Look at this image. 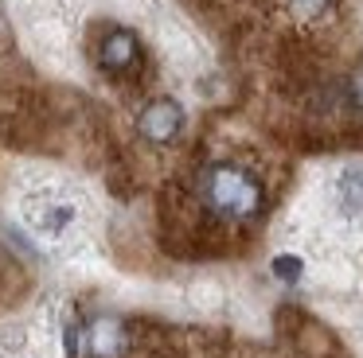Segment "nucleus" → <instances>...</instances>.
Instances as JSON below:
<instances>
[{"mask_svg":"<svg viewBox=\"0 0 363 358\" xmlns=\"http://www.w3.org/2000/svg\"><path fill=\"white\" fill-rule=\"evenodd\" d=\"M196 199L211 218L242 226V222H254V218L262 214V207H266V187H262V179L254 175L246 163L215 160L199 171Z\"/></svg>","mask_w":363,"mask_h":358,"instance_id":"1","label":"nucleus"},{"mask_svg":"<svg viewBox=\"0 0 363 358\" xmlns=\"http://www.w3.org/2000/svg\"><path fill=\"white\" fill-rule=\"evenodd\" d=\"M129 347V331L121 319L113 316H98L86 323V331H82V350H86V358H121Z\"/></svg>","mask_w":363,"mask_h":358,"instance_id":"4","label":"nucleus"},{"mask_svg":"<svg viewBox=\"0 0 363 358\" xmlns=\"http://www.w3.org/2000/svg\"><path fill=\"white\" fill-rule=\"evenodd\" d=\"M347 101H352V109L363 117V62L352 70V78H347Z\"/></svg>","mask_w":363,"mask_h":358,"instance_id":"7","label":"nucleus"},{"mask_svg":"<svg viewBox=\"0 0 363 358\" xmlns=\"http://www.w3.org/2000/svg\"><path fill=\"white\" fill-rule=\"evenodd\" d=\"M274 272L285 280V284H293V280H301V272H305V265H301V257H289V253H281V257H274Z\"/></svg>","mask_w":363,"mask_h":358,"instance_id":"6","label":"nucleus"},{"mask_svg":"<svg viewBox=\"0 0 363 358\" xmlns=\"http://www.w3.org/2000/svg\"><path fill=\"white\" fill-rule=\"evenodd\" d=\"M293 4H297L301 12H316V8H324V0H293Z\"/></svg>","mask_w":363,"mask_h":358,"instance_id":"8","label":"nucleus"},{"mask_svg":"<svg viewBox=\"0 0 363 358\" xmlns=\"http://www.w3.org/2000/svg\"><path fill=\"white\" fill-rule=\"evenodd\" d=\"M94 54H98V67H102L106 74H113V78L133 74V70L141 67V39L129 28H106Z\"/></svg>","mask_w":363,"mask_h":358,"instance_id":"3","label":"nucleus"},{"mask_svg":"<svg viewBox=\"0 0 363 358\" xmlns=\"http://www.w3.org/2000/svg\"><path fill=\"white\" fill-rule=\"evenodd\" d=\"M24 218L32 222V230L48 233V238H59L63 230L74 226V202L55 199V195H35V199L24 202Z\"/></svg>","mask_w":363,"mask_h":358,"instance_id":"5","label":"nucleus"},{"mask_svg":"<svg viewBox=\"0 0 363 358\" xmlns=\"http://www.w3.org/2000/svg\"><path fill=\"white\" fill-rule=\"evenodd\" d=\"M184 105L180 101H172V98H157V101H149V105L137 113V132H141L149 144H176L180 140V132H184Z\"/></svg>","mask_w":363,"mask_h":358,"instance_id":"2","label":"nucleus"}]
</instances>
